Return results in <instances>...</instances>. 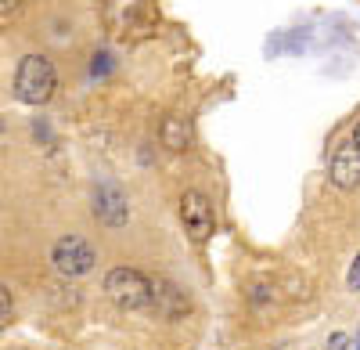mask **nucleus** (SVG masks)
I'll use <instances>...</instances> for the list:
<instances>
[{
  "mask_svg": "<svg viewBox=\"0 0 360 350\" xmlns=\"http://www.w3.org/2000/svg\"><path fill=\"white\" fill-rule=\"evenodd\" d=\"M328 177H332V185L339 192H353L360 185V149L353 144V137L342 141L339 149H335L332 166H328Z\"/></svg>",
  "mask_w": 360,
  "mask_h": 350,
  "instance_id": "nucleus-6",
  "label": "nucleus"
},
{
  "mask_svg": "<svg viewBox=\"0 0 360 350\" xmlns=\"http://www.w3.org/2000/svg\"><path fill=\"white\" fill-rule=\"evenodd\" d=\"M90 206H94V217L105 227H123L130 220V199L119 185H98L90 195Z\"/></svg>",
  "mask_w": 360,
  "mask_h": 350,
  "instance_id": "nucleus-5",
  "label": "nucleus"
},
{
  "mask_svg": "<svg viewBox=\"0 0 360 350\" xmlns=\"http://www.w3.org/2000/svg\"><path fill=\"white\" fill-rule=\"evenodd\" d=\"M152 311H159L162 318H180L191 311V300L169 278H152Z\"/></svg>",
  "mask_w": 360,
  "mask_h": 350,
  "instance_id": "nucleus-7",
  "label": "nucleus"
},
{
  "mask_svg": "<svg viewBox=\"0 0 360 350\" xmlns=\"http://www.w3.org/2000/svg\"><path fill=\"white\" fill-rule=\"evenodd\" d=\"M15 322V296H11V289L0 282V329H8Z\"/></svg>",
  "mask_w": 360,
  "mask_h": 350,
  "instance_id": "nucleus-10",
  "label": "nucleus"
},
{
  "mask_svg": "<svg viewBox=\"0 0 360 350\" xmlns=\"http://www.w3.org/2000/svg\"><path fill=\"white\" fill-rule=\"evenodd\" d=\"M108 25L119 33H130L134 22H144V0H105Z\"/></svg>",
  "mask_w": 360,
  "mask_h": 350,
  "instance_id": "nucleus-8",
  "label": "nucleus"
},
{
  "mask_svg": "<svg viewBox=\"0 0 360 350\" xmlns=\"http://www.w3.org/2000/svg\"><path fill=\"white\" fill-rule=\"evenodd\" d=\"M159 137H162V149H166V152H184L188 144H191V127H188L184 115L173 112V115H166V120H162Z\"/></svg>",
  "mask_w": 360,
  "mask_h": 350,
  "instance_id": "nucleus-9",
  "label": "nucleus"
},
{
  "mask_svg": "<svg viewBox=\"0 0 360 350\" xmlns=\"http://www.w3.org/2000/svg\"><path fill=\"white\" fill-rule=\"evenodd\" d=\"M105 296L123 311H152V278L119 264L105 275Z\"/></svg>",
  "mask_w": 360,
  "mask_h": 350,
  "instance_id": "nucleus-2",
  "label": "nucleus"
},
{
  "mask_svg": "<svg viewBox=\"0 0 360 350\" xmlns=\"http://www.w3.org/2000/svg\"><path fill=\"white\" fill-rule=\"evenodd\" d=\"M180 224H184L188 239L195 246L213 239V227H217V217H213V202H209L202 192H184L180 195Z\"/></svg>",
  "mask_w": 360,
  "mask_h": 350,
  "instance_id": "nucleus-4",
  "label": "nucleus"
},
{
  "mask_svg": "<svg viewBox=\"0 0 360 350\" xmlns=\"http://www.w3.org/2000/svg\"><path fill=\"white\" fill-rule=\"evenodd\" d=\"M346 285L353 289V293H356V289H360V253L353 256V264H349V275H346Z\"/></svg>",
  "mask_w": 360,
  "mask_h": 350,
  "instance_id": "nucleus-12",
  "label": "nucleus"
},
{
  "mask_svg": "<svg viewBox=\"0 0 360 350\" xmlns=\"http://www.w3.org/2000/svg\"><path fill=\"white\" fill-rule=\"evenodd\" d=\"M353 144H356V149H360V123H356V130H353Z\"/></svg>",
  "mask_w": 360,
  "mask_h": 350,
  "instance_id": "nucleus-15",
  "label": "nucleus"
},
{
  "mask_svg": "<svg viewBox=\"0 0 360 350\" xmlns=\"http://www.w3.org/2000/svg\"><path fill=\"white\" fill-rule=\"evenodd\" d=\"M51 268L62 278H86L98 268V249L83 235H62L51 246Z\"/></svg>",
  "mask_w": 360,
  "mask_h": 350,
  "instance_id": "nucleus-3",
  "label": "nucleus"
},
{
  "mask_svg": "<svg viewBox=\"0 0 360 350\" xmlns=\"http://www.w3.org/2000/svg\"><path fill=\"white\" fill-rule=\"evenodd\" d=\"M18 4H22V0H0V18H4V15H11Z\"/></svg>",
  "mask_w": 360,
  "mask_h": 350,
  "instance_id": "nucleus-13",
  "label": "nucleus"
},
{
  "mask_svg": "<svg viewBox=\"0 0 360 350\" xmlns=\"http://www.w3.org/2000/svg\"><path fill=\"white\" fill-rule=\"evenodd\" d=\"M58 73L47 54H25L15 69V98L25 105H47L54 98Z\"/></svg>",
  "mask_w": 360,
  "mask_h": 350,
  "instance_id": "nucleus-1",
  "label": "nucleus"
},
{
  "mask_svg": "<svg viewBox=\"0 0 360 350\" xmlns=\"http://www.w3.org/2000/svg\"><path fill=\"white\" fill-rule=\"evenodd\" d=\"M342 350H360V329H356V332L346 339V346H342Z\"/></svg>",
  "mask_w": 360,
  "mask_h": 350,
  "instance_id": "nucleus-14",
  "label": "nucleus"
},
{
  "mask_svg": "<svg viewBox=\"0 0 360 350\" xmlns=\"http://www.w3.org/2000/svg\"><path fill=\"white\" fill-rule=\"evenodd\" d=\"M108 73H112V58L108 51H98L94 62H90V76H108Z\"/></svg>",
  "mask_w": 360,
  "mask_h": 350,
  "instance_id": "nucleus-11",
  "label": "nucleus"
}]
</instances>
